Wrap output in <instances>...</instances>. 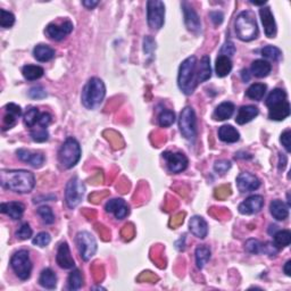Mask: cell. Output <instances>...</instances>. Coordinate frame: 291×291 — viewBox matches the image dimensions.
I'll return each mask as SVG.
<instances>
[{
    "label": "cell",
    "instance_id": "obj_19",
    "mask_svg": "<svg viewBox=\"0 0 291 291\" xmlns=\"http://www.w3.org/2000/svg\"><path fill=\"white\" fill-rule=\"evenodd\" d=\"M189 229L194 237L199 239H205L207 237L208 226H207V222H206L201 216L191 217L189 222Z\"/></svg>",
    "mask_w": 291,
    "mask_h": 291
},
{
    "label": "cell",
    "instance_id": "obj_58",
    "mask_svg": "<svg viewBox=\"0 0 291 291\" xmlns=\"http://www.w3.org/2000/svg\"><path fill=\"white\" fill-rule=\"evenodd\" d=\"M283 271H285L286 275H288V276L291 275V260L287 261L285 267H283Z\"/></svg>",
    "mask_w": 291,
    "mask_h": 291
},
{
    "label": "cell",
    "instance_id": "obj_7",
    "mask_svg": "<svg viewBox=\"0 0 291 291\" xmlns=\"http://www.w3.org/2000/svg\"><path fill=\"white\" fill-rule=\"evenodd\" d=\"M10 266H12L14 273L21 280H28L31 276L32 263L30 255L27 250H18L10 259Z\"/></svg>",
    "mask_w": 291,
    "mask_h": 291
},
{
    "label": "cell",
    "instance_id": "obj_52",
    "mask_svg": "<svg viewBox=\"0 0 291 291\" xmlns=\"http://www.w3.org/2000/svg\"><path fill=\"white\" fill-rule=\"evenodd\" d=\"M290 138H291V131L290 130H286L281 134V138H280V140H281L282 146L285 147L286 150L288 153L291 152V148H290Z\"/></svg>",
    "mask_w": 291,
    "mask_h": 291
},
{
    "label": "cell",
    "instance_id": "obj_9",
    "mask_svg": "<svg viewBox=\"0 0 291 291\" xmlns=\"http://www.w3.org/2000/svg\"><path fill=\"white\" fill-rule=\"evenodd\" d=\"M76 245L83 260H90L97 252V241L88 231H81L76 234Z\"/></svg>",
    "mask_w": 291,
    "mask_h": 291
},
{
    "label": "cell",
    "instance_id": "obj_5",
    "mask_svg": "<svg viewBox=\"0 0 291 291\" xmlns=\"http://www.w3.org/2000/svg\"><path fill=\"white\" fill-rule=\"evenodd\" d=\"M81 158V147L74 138H67L58 150V161L66 169L74 167Z\"/></svg>",
    "mask_w": 291,
    "mask_h": 291
},
{
    "label": "cell",
    "instance_id": "obj_34",
    "mask_svg": "<svg viewBox=\"0 0 291 291\" xmlns=\"http://www.w3.org/2000/svg\"><path fill=\"white\" fill-rule=\"evenodd\" d=\"M266 86L263 83H255V84H252L248 88V90H247L246 95L247 97L253 99V100H261L263 97L266 94Z\"/></svg>",
    "mask_w": 291,
    "mask_h": 291
},
{
    "label": "cell",
    "instance_id": "obj_11",
    "mask_svg": "<svg viewBox=\"0 0 291 291\" xmlns=\"http://www.w3.org/2000/svg\"><path fill=\"white\" fill-rule=\"evenodd\" d=\"M182 9L184 14V23L190 32L198 34L201 31L200 18L189 2H182Z\"/></svg>",
    "mask_w": 291,
    "mask_h": 291
},
{
    "label": "cell",
    "instance_id": "obj_50",
    "mask_svg": "<svg viewBox=\"0 0 291 291\" xmlns=\"http://www.w3.org/2000/svg\"><path fill=\"white\" fill-rule=\"evenodd\" d=\"M234 54H235L234 43L232 41H227V42L224 43L222 49H221V55H223V56H226V57L230 58V56H233Z\"/></svg>",
    "mask_w": 291,
    "mask_h": 291
},
{
    "label": "cell",
    "instance_id": "obj_54",
    "mask_svg": "<svg viewBox=\"0 0 291 291\" xmlns=\"http://www.w3.org/2000/svg\"><path fill=\"white\" fill-rule=\"evenodd\" d=\"M51 122V115L49 113H41L40 114V117H39V122L38 124L41 125L43 128H47L48 125L50 124Z\"/></svg>",
    "mask_w": 291,
    "mask_h": 291
},
{
    "label": "cell",
    "instance_id": "obj_32",
    "mask_svg": "<svg viewBox=\"0 0 291 291\" xmlns=\"http://www.w3.org/2000/svg\"><path fill=\"white\" fill-rule=\"evenodd\" d=\"M212 76V68H211V60L208 56H204L200 61L199 69H198V83L205 82V81L209 80V77Z\"/></svg>",
    "mask_w": 291,
    "mask_h": 291
},
{
    "label": "cell",
    "instance_id": "obj_53",
    "mask_svg": "<svg viewBox=\"0 0 291 291\" xmlns=\"http://www.w3.org/2000/svg\"><path fill=\"white\" fill-rule=\"evenodd\" d=\"M143 50H145L146 54H150L153 53V50L155 49V41L150 38V36H146L145 40H143Z\"/></svg>",
    "mask_w": 291,
    "mask_h": 291
},
{
    "label": "cell",
    "instance_id": "obj_3",
    "mask_svg": "<svg viewBox=\"0 0 291 291\" xmlns=\"http://www.w3.org/2000/svg\"><path fill=\"white\" fill-rule=\"evenodd\" d=\"M106 96V87L98 77H91L84 86L82 90L81 100L86 108L96 109L101 105Z\"/></svg>",
    "mask_w": 291,
    "mask_h": 291
},
{
    "label": "cell",
    "instance_id": "obj_40",
    "mask_svg": "<svg viewBox=\"0 0 291 291\" xmlns=\"http://www.w3.org/2000/svg\"><path fill=\"white\" fill-rule=\"evenodd\" d=\"M31 138L33 139V141L35 142H45L49 138V133H48L47 128H43L41 125L38 124V128L33 127L31 129L30 132Z\"/></svg>",
    "mask_w": 291,
    "mask_h": 291
},
{
    "label": "cell",
    "instance_id": "obj_28",
    "mask_svg": "<svg viewBox=\"0 0 291 291\" xmlns=\"http://www.w3.org/2000/svg\"><path fill=\"white\" fill-rule=\"evenodd\" d=\"M233 113H234V105L230 101H224L222 104L217 106L213 117H214L216 121H226V120H229L230 117L233 115Z\"/></svg>",
    "mask_w": 291,
    "mask_h": 291
},
{
    "label": "cell",
    "instance_id": "obj_38",
    "mask_svg": "<svg viewBox=\"0 0 291 291\" xmlns=\"http://www.w3.org/2000/svg\"><path fill=\"white\" fill-rule=\"evenodd\" d=\"M286 100H287L286 91L282 89H274L270 95H268V97L266 99V106L267 107H271V106L279 104V102L286 101Z\"/></svg>",
    "mask_w": 291,
    "mask_h": 291
},
{
    "label": "cell",
    "instance_id": "obj_36",
    "mask_svg": "<svg viewBox=\"0 0 291 291\" xmlns=\"http://www.w3.org/2000/svg\"><path fill=\"white\" fill-rule=\"evenodd\" d=\"M83 286V276L79 270L72 271L67 279L68 290H79Z\"/></svg>",
    "mask_w": 291,
    "mask_h": 291
},
{
    "label": "cell",
    "instance_id": "obj_14",
    "mask_svg": "<svg viewBox=\"0 0 291 291\" xmlns=\"http://www.w3.org/2000/svg\"><path fill=\"white\" fill-rule=\"evenodd\" d=\"M237 187L241 194L255 191L260 187V181L256 175L244 172L237 178Z\"/></svg>",
    "mask_w": 291,
    "mask_h": 291
},
{
    "label": "cell",
    "instance_id": "obj_23",
    "mask_svg": "<svg viewBox=\"0 0 291 291\" xmlns=\"http://www.w3.org/2000/svg\"><path fill=\"white\" fill-rule=\"evenodd\" d=\"M5 109L7 110V114L3 117V125H5L3 130H7V129H12L16 124L17 119L22 115V109L16 104L6 105Z\"/></svg>",
    "mask_w": 291,
    "mask_h": 291
},
{
    "label": "cell",
    "instance_id": "obj_39",
    "mask_svg": "<svg viewBox=\"0 0 291 291\" xmlns=\"http://www.w3.org/2000/svg\"><path fill=\"white\" fill-rule=\"evenodd\" d=\"M40 113L38 108L35 107H31L30 109L27 110V113L24 114V124L27 125L28 128H33L35 127L39 122V117H40Z\"/></svg>",
    "mask_w": 291,
    "mask_h": 291
},
{
    "label": "cell",
    "instance_id": "obj_33",
    "mask_svg": "<svg viewBox=\"0 0 291 291\" xmlns=\"http://www.w3.org/2000/svg\"><path fill=\"white\" fill-rule=\"evenodd\" d=\"M22 73H23V76L28 81H35L43 76L45 69L38 65H25L23 69H22Z\"/></svg>",
    "mask_w": 291,
    "mask_h": 291
},
{
    "label": "cell",
    "instance_id": "obj_27",
    "mask_svg": "<svg viewBox=\"0 0 291 291\" xmlns=\"http://www.w3.org/2000/svg\"><path fill=\"white\" fill-rule=\"evenodd\" d=\"M39 285L45 289H55L57 286V275L51 268H45L40 274Z\"/></svg>",
    "mask_w": 291,
    "mask_h": 291
},
{
    "label": "cell",
    "instance_id": "obj_60",
    "mask_svg": "<svg viewBox=\"0 0 291 291\" xmlns=\"http://www.w3.org/2000/svg\"><path fill=\"white\" fill-rule=\"evenodd\" d=\"M241 76H242V80H244V82H248L250 80V75L247 69H244V71L241 72Z\"/></svg>",
    "mask_w": 291,
    "mask_h": 291
},
{
    "label": "cell",
    "instance_id": "obj_24",
    "mask_svg": "<svg viewBox=\"0 0 291 291\" xmlns=\"http://www.w3.org/2000/svg\"><path fill=\"white\" fill-rule=\"evenodd\" d=\"M259 110L256 106H242V107L239 109L237 117H235V122L240 125L249 123L250 121H253L257 115H259Z\"/></svg>",
    "mask_w": 291,
    "mask_h": 291
},
{
    "label": "cell",
    "instance_id": "obj_59",
    "mask_svg": "<svg viewBox=\"0 0 291 291\" xmlns=\"http://www.w3.org/2000/svg\"><path fill=\"white\" fill-rule=\"evenodd\" d=\"M82 3H83V6H86L88 9H92L94 7L98 5V1H87L86 0V1H83Z\"/></svg>",
    "mask_w": 291,
    "mask_h": 291
},
{
    "label": "cell",
    "instance_id": "obj_1",
    "mask_svg": "<svg viewBox=\"0 0 291 291\" xmlns=\"http://www.w3.org/2000/svg\"><path fill=\"white\" fill-rule=\"evenodd\" d=\"M0 183L2 188L16 194H29L35 186L34 174L25 169H1Z\"/></svg>",
    "mask_w": 291,
    "mask_h": 291
},
{
    "label": "cell",
    "instance_id": "obj_57",
    "mask_svg": "<svg viewBox=\"0 0 291 291\" xmlns=\"http://www.w3.org/2000/svg\"><path fill=\"white\" fill-rule=\"evenodd\" d=\"M286 164H287V157L283 154H280V162H279V169H280V171L285 169Z\"/></svg>",
    "mask_w": 291,
    "mask_h": 291
},
{
    "label": "cell",
    "instance_id": "obj_44",
    "mask_svg": "<svg viewBox=\"0 0 291 291\" xmlns=\"http://www.w3.org/2000/svg\"><path fill=\"white\" fill-rule=\"evenodd\" d=\"M38 214L41 217L43 223L46 224H53L55 222V215L50 207L48 206H42L38 209Z\"/></svg>",
    "mask_w": 291,
    "mask_h": 291
},
{
    "label": "cell",
    "instance_id": "obj_49",
    "mask_svg": "<svg viewBox=\"0 0 291 291\" xmlns=\"http://www.w3.org/2000/svg\"><path fill=\"white\" fill-rule=\"evenodd\" d=\"M29 96L32 99H43L46 98L47 94L42 87H33L29 91Z\"/></svg>",
    "mask_w": 291,
    "mask_h": 291
},
{
    "label": "cell",
    "instance_id": "obj_22",
    "mask_svg": "<svg viewBox=\"0 0 291 291\" xmlns=\"http://www.w3.org/2000/svg\"><path fill=\"white\" fill-rule=\"evenodd\" d=\"M0 209L3 214L8 215L13 220H20L23 216L25 206L20 201H10V202H3L0 206Z\"/></svg>",
    "mask_w": 291,
    "mask_h": 291
},
{
    "label": "cell",
    "instance_id": "obj_31",
    "mask_svg": "<svg viewBox=\"0 0 291 291\" xmlns=\"http://www.w3.org/2000/svg\"><path fill=\"white\" fill-rule=\"evenodd\" d=\"M271 69L272 66L270 63L264 60H257L255 62H253L252 64V73L256 77H259V79L270 74Z\"/></svg>",
    "mask_w": 291,
    "mask_h": 291
},
{
    "label": "cell",
    "instance_id": "obj_51",
    "mask_svg": "<svg viewBox=\"0 0 291 291\" xmlns=\"http://www.w3.org/2000/svg\"><path fill=\"white\" fill-rule=\"evenodd\" d=\"M230 194H231V189L229 186L220 187L215 190V197L219 198V199H224V198L230 196Z\"/></svg>",
    "mask_w": 291,
    "mask_h": 291
},
{
    "label": "cell",
    "instance_id": "obj_26",
    "mask_svg": "<svg viewBox=\"0 0 291 291\" xmlns=\"http://www.w3.org/2000/svg\"><path fill=\"white\" fill-rule=\"evenodd\" d=\"M219 138L226 143H234L240 139V133L232 125H223L219 130Z\"/></svg>",
    "mask_w": 291,
    "mask_h": 291
},
{
    "label": "cell",
    "instance_id": "obj_4",
    "mask_svg": "<svg viewBox=\"0 0 291 291\" xmlns=\"http://www.w3.org/2000/svg\"><path fill=\"white\" fill-rule=\"evenodd\" d=\"M234 28L237 36L241 41H252L259 36V25H257L255 15L250 10L241 12L235 18Z\"/></svg>",
    "mask_w": 291,
    "mask_h": 291
},
{
    "label": "cell",
    "instance_id": "obj_15",
    "mask_svg": "<svg viewBox=\"0 0 291 291\" xmlns=\"http://www.w3.org/2000/svg\"><path fill=\"white\" fill-rule=\"evenodd\" d=\"M264 205V198L259 194H255V196H250L247 198V199L241 202L239 205V212L240 214L244 215H253L256 214V213L260 212V209L263 208Z\"/></svg>",
    "mask_w": 291,
    "mask_h": 291
},
{
    "label": "cell",
    "instance_id": "obj_17",
    "mask_svg": "<svg viewBox=\"0 0 291 291\" xmlns=\"http://www.w3.org/2000/svg\"><path fill=\"white\" fill-rule=\"evenodd\" d=\"M57 264L60 265L62 268H65V270H69V268H73L75 266L74 259L71 255V252H69V247L66 242H63L60 245L57 250V256H56Z\"/></svg>",
    "mask_w": 291,
    "mask_h": 291
},
{
    "label": "cell",
    "instance_id": "obj_8",
    "mask_svg": "<svg viewBox=\"0 0 291 291\" xmlns=\"http://www.w3.org/2000/svg\"><path fill=\"white\" fill-rule=\"evenodd\" d=\"M165 5L160 0H149L147 2V21L153 30H160L164 25Z\"/></svg>",
    "mask_w": 291,
    "mask_h": 291
},
{
    "label": "cell",
    "instance_id": "obj_41",
    "mask_svg": "<svg viewBox=\"0 0 291 291\" xmlns=\"http://www.w3.org/2000/svg\"><path fill=\"white\" fill-rule=\"evenodd\" d=\"M175 122V114L172 110H163L158 116V123L162 128H168Z\"/></svg>",
    "mask_w": 291,
    "mask_h": 291
},
{
    "label": "cell",
    "instance_id": "obj_18",
    "mask_svg": "<svg viewBox=\"0 0 291 291\" xmlns=\"http://www.w3.org/2000/svg\"><path fill=\"white\" fill-rule=\"evenodd\" d=\"M106 211L108 213H113L117 220H123L129 215L130 209L127 202L123 199H112L107 201L105 206Z\"/></svg>",
    "mask_w": 291,
    "mask_h": 291
},
{
    "label": "cell",
    "instance_id": "obj_47",
    "mask_svg": "<svg viewBox=\"0 0 291 291\" xmlns=\"http://www.w3.org/2000/svg\"><path fill=\"white\" fill-rule=\"evenodd\" d=\"M16 237L21 240H28L32 237V229L28 223H24L16 232Z\"/></svg>",
    "mask_w": 291,
    "mask_h": 291
},
{
    "label": "cell",
    "instance_id": "obj_21",
    "mask_svg": "<svg viewBox=\"0 0 291 291\" xmlns=\"http://www.w3.org/2000/svg\"><path fill=\"white\" fill-rule=\"evenodd\" d=\"M17 157L20 158L22 162H25V163H29L32 165L33 167H41L43 163H45V157L41 154H33L30 150L27 149H18L17 152Z\"/></svg>",
    "mask_w": 291,
    "mask_h": 291
},
{
    "label": "cell",
    "instance_id": "obj_29",
    "mask_svg": "<svg viewBox=\"0 0 291 291\" xmlns=\"http://www.w3.org/2000/svg\"><path fill=\"white\" fill-rule=\"evenodd\" d=\"M33 56L38 62L46 63L55 57V50L47 45H38L33 49Z\"/></svg>",
    "mask_w": 291,
    "mask_h": 291
},
{
    "label": "cell",
    "instance_id": "obj_2",
    "mask_svg": "<svg viewBox=\"0 0 291 291\" xmlns=\"http://www.w3.org/2000/svg\"><path fill=\"white\" fill-rule=\"evenodd\" d=\"M197 58L194 56L188 57L187 60L182 62L179 68V76H178V84L180 90L184 95L194 94L198 84V71H197Z\"/></svg>",
    "mask_w": 291,
    "mask_h": 291
},
{
    "label": "cell",
    "instance_id": "obj_30",
    "mask_svg": "<svg viewBox=\"0 0 291 291\" xmlns=\"http://www.w3.org/2000/svg\"><path fill=\"white\" fill-rule=\"evenodd\" d=\"M231 69H232V62L230 58L226 56H223V55H220V56L216 58V63H215L216 75L219 77H224L230 74Z\"/></svg>",
    "mask_w": 291,
    "mask_h": 291
},
{
    "label": "cell",
    "instance_id": "obj_46",
    "mask_svg": "<svg viewBox=\"0 0 291 291\" xmlns=\"http://www.w3.org/2000/svg\"><path fill=\"white\" fill-rule=\"evenodd\" d=\"M245 248L250 254H259L261 249H263V245L256 239H249V240L246 241Z\"/></svg>",
    "mask_w": 291,
    "mask_h": 291
},
{
    "label": "cell",
    "instance_id": "obj_20",
    "mask_svg": "<svg viewBox=\"0 0 291 291\" xmlns=\"http://www.w3.org/2000/svg\"><path fill=\"white\" fill-rule=\"evenodd\" d=\"M290 115V104L288 100L279 102L268 107V117L273 121H283Z\"/></svg>",
    "mask_w": 291,
    "mask_h": 291
},
{
    "label": "cell",
    "instance_id": "obj_6",
    "mask_svg": "<svg viewBox=\"0 0 291 291\" xmlns=\"http://www.w3.org/2000/svg\"><path fill=\"white\" fill-rule=\"evenodd\" d=\"M179 128L184 138L194 141L197 138V119L194 110L191 107L182 109L179 119Z\"/></svg>",
    "mask_w": 291,
    "mask_h": 291
},
{
    "label": "cell",
    "instance_id": "obj_43",
    "mask_svg": "<svg viewBox=\"0 0 291 291\" xmlns=\"http://www.w3.org/2000/svg\"><path fill=\"white\" fill-rule=\"evenodd\" d=\"M1 17H0V27L3 29L12 28L15 23V16L10 12H7L5 9H1Z\"/></svg>",
    "mask_w": 291,
    "mask_h": 291
},
{
    "label": "cell",
    "instance_id": "obj_55",
    "mask_svg": "<svg viewBox=\"0 0 291 291\" xmlns=\"http://www.w3.org/2000/svg\"><path fill=\"white\" fill-rule=\"evenodd\" d=\"M209 16H211L213 23H214L215 25H220L221 23L223 22V14L221 12H212L211 14H209Z\"/></svg>",
    "mask_w": 291,
    "mask_h": 291
},
{
    "label": "cell",
    "instance_id": "obj_56",
    "mask_svg": "<svg viewBox=\"0 0 291 291\" xmlns=\"http://www.w3.org/2000/svg\"><path fill=\"white\" fill-rule=\"evenodd\" d=\"M183 217H184V213H180V214L176 215V216L174 217V219H173V220L171 221V223H169V226H173V227H175V226H180V224H182V223H183Z\"/></svg>",
    "mask_w": 291,
    "mask_h": 291
},
{
    "label": "cell",
    "instance_id": "obj_16",
    "mask_svg": "<svg viewBox=\"0 0 291 291\" xmlns=\"http://www.w3.org/2000/svg\"><path fill=\"white\" fill-rule=\"evenodd\" d=\"M259 15L261 23H263L265 35L267 38H275L276 35V24L273 14L271 12L270 7H263L259 9Z\"/></svg>",
    "mask_w": 291,
    "mask_h": 291
},
{
    "label": "cell",
    "instance_id": "obj_35",
    "mask_svg": "<svg viewBox=\"0 0 291 291\" xmlns=\"http://www.w3.org/2000/svg\"><path fill=\"white\" fill-rule=\"evenodd\" d=\"M194 255H196L197 267L201 270V268L207 264V261L211 259V250L206 246H199L197 247Z\"/></svg>",
    "mask_w": 291,
    "mask_h": 291
},
{
    "label": "cell",
    "instance_id": "obj_10",
    "mask_svg": "<svg viewBox=\"0 0 291 291\" xmlns=\"http://www.w3.org/2000/svg\"><path fill=\"white\" fill-rule=\"evenodd\" d=\"M84 191H86L84 184L80 181L77 176H73V178L67 182V184H66V205H67L69 208H75L76 206L80 204L81 200H82Z\"/></svg>",
    "mask_w": 291,
    "mask_h": 291
},
{
    "label": "cell",
    "instance_id": "obj_25",
    "mask_svg": "<svg viewBox=\"0 0 291 291\" xmlns=\"http://www.w3.org/2000/svg\"><path fill=\"white\" fill-rule=\"evenodd\" d=\"M272 216L278 221H285L289 216V207L282 200H273L270 205Z\"/></svg>",
    "mask_w": 291,
    "mask_h": 291
},
{
    "label": "cell",
    "instance_id": "obj_13",
    "mask_svg": "<svg viewBox=\"0 0 291 291\" xmlns=\"http://www.w3.org/2000/svg\"><path fill=\"white\" fill-rule=\"evenodd\" d=\"M163 157L166 161L169 172L181 173L188 167V158L186 157V155L181 153L165 152L163 154Z\"/></svg>",
    "mask_w": 291,
    "mask_h": 291
},
{
    "label": "cell",
    "instance_id": "obj_48",
    "mask_svg": "<svg viewBox=\"0 0 291 291\" xmlns=\"http://www.w3.org/2000/svg\"><path fill=\"white\" fill-rule=\"evenodd\" d=\"M230 167H231V163L229 161L221 160V161L215 162L214 164L215 172L220 173V174H224V173H226L230 169Z\"/></svg>",
    "mask_w": 291,
    "mask_h": 291
},
{
    "label": "cell",
    "instance_id": "obj_45",
    "mask_svg": "<svg viewBox=\"0 0 291 291\" xmlns=\"http://www.w3.org/2000/svg\"><path fill=\"white\" fill-rule=\"evenodd\" d=\"M51 238L50 234L47 233V232H40L39 234H36V237L33 238V245L38 247H46L50 244Z\"/></svg>",
    "mask_w": 291,
    "mask_h": 291
},
{
    "label": "cell",
    "instance_id": "obj_12",
    "mask_svg": "<svg viewBox=\"0 0 291 291\" xmlns=\"http://www.w3.org/2000/svg\"><path fill=\"white\" fill-rule=\"evenodd\" d=\"M73 31V23L71 21H65L61 24L51 23L46 28V34L51 40L61 41Z\"/></svg>",
    "mask_w": 291,
    "mask_h": 291
},
{
    "label": "cell",
    "instance_id": "obj_37",
    "mask_svg": "<svg viewBox=\"0 0 291 291\" xmlns=\"http://www.w3.org/2000/svg\"><path fill=\"white\" fill-rule=\"evenodd\" d=\"M291 242V233L288 230H282L278 231L274 234V246L278 249L285 248V247L289 246Z\"/></svg>",
    "mask_w": 291,
    "mask_h": 291
},
{
    "label": "cell",
    "instance_id": "obj_42",
    "mask_svg": "<svg viewBox=\"0 0 291 291\" xmlns=\"http://www.w3.org/2000/svg\"><path fill=\"white\" fill-rule=\"evenodd\" d=\"M260 54L263 55L265 58L272 61H279L282 57V51L279 49L278 47L274 46H266L260 50Z\"/></svg>",
    "mask_w": 291,
    "mask_h": 291
}]
</instances>
